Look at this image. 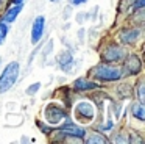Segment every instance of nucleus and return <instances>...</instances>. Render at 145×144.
I'll list each match as a JSON object with an SVG mask.
<instances>
[{
	"instance_id": "obj_1",
	"label": "nucleus",
	"mask_w": 145,
	"mask_h": 144,
	"mask_svg": "<svg viewBox=\"0 0 145 144\" xmlns=\"http://www.w3.org/2000/svg\"><path fill=\"white\" fill-rule=\"evenodd\" d=\"M19 72H20L19 63L17 61L8 63V66L3 69V72L0 75V94L7 92V91H10L14 86L17 77H19Z\"/></svg>"
},
{
	"instance_id": "obj_2",
	"label": "nucleus",
	"mask_w": 145,
	"mask_h": 144,
	"mask_svg": "<svg viewBox=\"0 0 145 144\" xmlns=\"http://www.w3.org/2000/svg\"><path fill=\"white\" fill-rule=\"evenodd\" d=\"M92 74H94L95 78L103 80V81H116V80H120L123 77L122 69L116 67V66H111V64H105V63L95 66L92 69Z\"/></svg>"
},
{
	"instance_id": "obj_3",
	"label": "nucleus",
	"mask_w": 145,
	"mask_h": 144,
	"mask_svg": "<svg viewBox=\"0 0 145 144\" xmlns=\"http://www.w3.org/2000/svg\"><path fill=\"white\" fill-rule=\"evenodd\" d=\"M44 28H45V19L44 16H38L33 22L31 27V44H38L41 41L42 34H44Z\"/></svg>"
},
{
	"instance_id": "obj_4",
	"label": "nucleus",
	"mask_w": 145,
	"mask_h": 144,
	"mask_svg": "<svg viewBox=\"0 0 145 144\" xmlns=\"http://www.w3.org/2000/svg\"><path fill=\"white\" fill-rule=\"evenodd\" d=\"M123 56H125V52H123V49L119 46H109V47H106V50L103 52V59L108 63L120 61Z\"/></svg>"
},
{
	"instance_id": "obj_5",
	"label": "nucleus",
	"mask_w": 145,
	"mask_h": 144,
	"mask_svg": "<svg viewBox=\"0 0 145 144\" xmlns=\"http://www.w3.org/2000/svg\"><path fill=\"white\" fill-rule=\"evenodd\" d=\"M75 113L80 116V118H84V119H92L94 114H95L94 106H92L89 102H80L78 105L75 106Z\"/></svg>"
},
{
	"instance_id": "obj_6",
	"label": "nucleus",
	"mask_w": 145,
	"mask_h": 144,
	"mask_svg": "<svg viewBox=\"0 0 145 144\" xmlns=\"http://www.w3.org/2000/svg\"><path fill=\"white\" fill-rule=\"evenodd\" d=\"M140 67H142V63H140V59H139V56L129 55L128 59H126V63H125V71H126V74L134 75V74H137V72L140 71Z\"/></svg>"
},
{
	"instance_id": "obj_7",
	"label": "nucleus",
	"mask_w": 145,
	"mask_h": 144,
	"mask_svg": "<svg viewBox=\"0 0 145 144\" xmlns=\"http://www.w3.org/2000/svg\"><path fill=\"white\" fill-rule=\"evenodd\" d=\"M72 63H73V56L70 52H61L59 56H58V64L63 71L69 72L72 69Z\"/></svg>"
},
{
	"instance_id": "obj_8",
	"label": "nucleus",
	"mask_w": 145,
	"mask_h": 144,
	"mask_svg": "<svg viewBox=\"0 0 145 144\" xmlns=\"http://www.w3.org/2000/svg\"><path fill=\"white\" fill-rule=\"evenodd\" d=\"M61 130H63V133L69 135V136H75V138H83L86 133L84 128L76 127L75 124H64L63 127H61Z\"/></svg>"
},
{
	"instance_id": "obj_9",
	"label": "nucleus",
	"mask_w": 145,
	"mask_h": 144,
	"mask_svg": "<svg viewBox=\"0 0 145 144\" xmlns=\"http://www.w3.org/2000/svg\"><path fill=\"white\" fill-rule=\"evenodd\" d=\"M20 11H22V3H19V5H14V6H11V8H8L7 13L3 14V22H8V24L14 22V20H16V17L19 16Z\"/></svg>"
},
{
	"instance_id": "obj_10",
	"label": "nucleus",
	"mask_w": 145,
	"mask_h": 144,
	"mask_svg": "<svg viewBox=\"0 0 145 144\" xmlns=\"http://www.w3.org/2000/svg\"><path fill=\"white\" fill-rule=\"evenodd\" d=\"M73 88L78 89V91H88V89H95V88H98V85L94 83V81L86 80V78H76V80L73 81Z\"/></svg>"
},
{
	"instance_id": "obj_11",
	"label": "nucleus",
	"mask_w": 145,
	"mask_h": 144,
	"mask_svg": "<svg viewBox=\"0 0 145 144\" xmlns=\"http://www.w3.org/2000/svg\"><path fill=\"white\" fill-rule=\"evenodd\" d=\"M139 38V30L137 28H134V30H122L120 31V39L123 41V42L126 44H133L136 39Z\"/></svg>"
},
{
	"instance_id": "obj_12",
	"label": "nucleus",
	"mask_w": 145,
	"mask_h": 144,
	"mask_svg": "<svg viewBox=\"0 0 145 144\" xmlns=\"http://www.w3.org/2000/svg\"><path fill=\"white\" fill-rule=\"evenodd\" d=\"M131 111H133V116H136L139 121H144V119H145V108H144V103H140V102L133 103Z\"/></svg>"
},
{
	"instance_id": "obj_13",
	"label": "nucleus",
	"mask_w": 145,
	"mask_h": 144,
	"mask_svg": "<svg viewBox=\"0 0 145 144\" xmlns=\"http://www.w3.org/2000/svg\"><path fill=\"white\" fill-rule=\"evenodd\" d=\"M106 138L103 136V135H100V133H94V135H91V136L86 139V143L88 144H94V143H97V144H105L106 143Z\"/></svg>"
},
{
	"instance_id": "obj_14",
	"label": "nucleus",
	"mask_w": 145,
	"mask_h": 144,
	"mask_svg": "<svg viewBox=\"0 0 145 144\" xmlns=\"http://www.w3.org/2000/svg\"><path fill=\"white\" fill-rule=\"evenodd\" d=\"M8 31H10V25L7 22H0V46L5 42V38L8 36Z\"/></svg>"
},
{
	"instance_id": "obj_15",
	"label": "nucleus",
	"mask_w": 145,
	"mask_h": 144,
	"mask_svg": "<svg viewBox=\"0 0 145 144\" xmlns=\"http://www.w3.org/2000/svg\"><path fill=\"white\" fill-rule=\"evenodd\" d=\"M39 89H41V83H39V81H36V83H33V85H30V86H28L27 94H28V96H33V94H36Z\"/></svg>"
},
{
	"instance_id": "obj_16",
	"label": "nucleus",
	"mask_w": 145,
	"mask_h": 144,
	"mask_svg": "<svg viewBox=\"0 0 145 144\" xmlns=\"http://www.w3.org/2000/svg\"><path fill=\"white\" fill-rule=\"evenodd\" d=\"M139 102L140 103H144L145 102V99H144V85H139Z\"/></svg>"
},
{
	"instance_id": "obj_17",
	"label": "nucleus",
	"mask_w": 145,
	"mask_h": 144,
	"mask_svg": "<svg viewBox=\"0 0 145 144\" xmlns=\"http://www.w3.org/2000/svg\"><path fill=\"white\" fill-rule=\"evenodd\" d=\"M144 5H145V0H136L133 6H134V8H137V9H142V8H144Z\"/></svg>"
},
{
	"instance_id": "obj_18",
	"label": "nucleus",
	"mask_w": 145,
	"mask_h": 144,
	"mask_svg": "<svg viewBox=\"0 0 145 144\" xmlns=\"http://www.w3.org/2000/svg\"><path fill=\"white\" fill-rule=\"evenodd\" d=\"M88 0H69V3H72V5H83V3H86Z\"/></svg>"
},
{
	"instance_id": "obj_19",
	"label": "nucleus",
	"mask_w": 145,
	"mask_h": 144,
	"mask_svg": "<svg viewBox=\"0 0 145 144\" xmlns=\"http://www.w3.org/2000/svg\"><path fill=\"white\" fill-rule=\"evenodd\" d=\"M103 128H105V130H111V128H112V122H111V121H109V122H108V124H106V125H105V127H103Z\"/></svg>"
},
{
	"instance_id": "obj_20",
	"label": "nucleus",
	"mask_w": 145,
	"mask_h": 144,
	"mask_svg": "<svg viewBox=\"0 0 145 144\" xmlns=\"http://www.w3.org/2000/svg\"><path fill=\"white\" fill-rule=\"evenodd\" d=\"M24 0H11V3H14V5H19V3H22Z\"/></svg>"
},
{
	"instance_id": "obj_21",
	"label": "nucleus",
	"mask_w": 145,
	"mask_h": 144,
	"mask_svg": "<svg viewBox=\"0 0 145 144\" xmlns=\"http://www.w3.org/2000/svg\"><path fill=\"white\" fill-rule=\"evenodd\" d=\"M50 2H53V3H56V2H61V0H50Z\"/></svg>"
},
{
	"instance_id": "obj_22",
	"label": "nucleus",
	"mask_w": 145,
	"mask_h": 144,
	"mask_svg": "<svg viewBox=\"0 0 145 144\" xmlns=\"http://www.w3.org/2000/svg\"><path fill=\"white\" fill-rule=\"evenodd\" d=\"M0 2H2V0H0Z\"/></svg>"
}]
</instances>
